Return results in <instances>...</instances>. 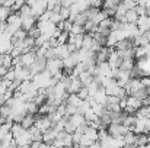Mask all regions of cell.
Returning <instances> with one entry per match:
<instances>
[{
    "label": "cell",
    "instance_id": "obj_38",
    "mask_svg": "<svg viewBox=\"0 0 150 148\" xmlns=\"http://www.w3.org/2000/svg\"><path fill=\"white\" fill-rule=\"evenodd\" d=\"M146 7H147V10H150V0H147V3H146Z\"/></svg>",
    "mask_w": 150,
    "mask_h": 148
},
{
    "label": "cell",
    "instance_id": "obj_28",
    "mask_svg": "<svg viewBox=\"0 0 150 148\" xmlns=\"http://www.w3.org/2000/svg\"><path fill=\"white\" fill-rule=\"evenodd\" d=\"M136 12H137V15H139V16H146V15L149 13L147 7H146V6H140V4H137V6H136Z\"/></svg>",
    "mask_w": 150,
    "mask_h": 148
},
{
    "label": "cell",
    "instance_id": "obj_20",
    "mask_svg": "<svg viewBox=\"0 0 150 148\" xmlns=\"http://www.w3.org/2000/svg\"><path fill=\"white\" fill-rule=\"evenodd\" d=\"M147 138H149V134H136V142L134 145L139 147V145H147Z\"/></svg>",
    "mask_w": 150,
    "mask_h": 148
},
{
    "label": "cell",
    "instance_id": "obj_13",
    "mask_svg": "<svg viewBox=\"0 0 150 148\" xmlns=\"http://www.w3.org/2000/svg\"><path fill=\"white\" fill-rule=\"evenodd\" d=\"M22 18V16H21ZM37 26V18L34 16H26V18H22V29H25L26 32L31 31L32 28Z\"/></svg>",
    "mask_w": 150,
    "mask_h": 148
},
{
    "label": "cell",
    "instance_id": "obj_6",
    "mask_svg": "<svg viewBox=\"0 0 150 148\" xmlns=\"http://www.w3.org/2000/svg\"><path fill=\"white\" fill-rule=\"evenodd\" d=\"M121 62H122V58H121L120 52L112 48L111 52H109V57H108V64L111 65L112 70H118L121 67Z\"/></svg>",
    "mask_w": 150,
    "mask_h": 148
},
{
    "label": "cell",
    "instance_id": "obj_12",
    "mask_svg": "<svg viewBox=\"0 0 150 148\" xmlns=\"http://www.w3.org/2000/svg\"><path fill=\"white\" fill-rule=\"evenodd\" d=\"M57 137H58V132L54 128H50L48 131H45L42 134V142H45V144H54V141L57 140Z\"/></svg>",
    "mask_w": 150,
    "mask_h": 148
},
{
    "label": "cell",
    "instance_id": "obj_40",
    "mask_svg": "<svg viewBox=\"0 0 150 148\" xmlns=\"http://www.w3.org/2000/svg\"><path fill=\"white\" fill-rule=\"evenodd\" d=\"M1 65H3V64H1V55H0V67H1Z\"/></svg>",
    "mask_w": 150,
    "mask_h": 148
},
{
    "label": "cell",
    "instance_id": "obj_8",
    "mask_svg": "<svg viewBox=\"0 0 150 148\" xmlns=\"http://www.w3.org/2000/svg\"><path fill=\"white\" fill-rule=\"evenodd\" d=\"M35 60H37L35 49L34 51H29V52H25V54L21 55V64H22V67H26V68H29L35 62Z\"/></svg>",
    "mask_w": 150,
    "mask_h": 148
},
{
    "label": "cell",
    "instance_id": "obj_19",
    "mask_svg": "<svg viewBox=\"0 0 150 148\" xmlns=\"http://www.w3.org/2000/svg\"><path fill=\"white\" fill-rule=\"evenodd\" d=\"M12 9L10 7H6V6H0V22H6L7 18L12 15Z\"/></svg>",
    "mask_w": 150,
    "mask_h": 148
},
{
    "label": "cell",
    "instance_id": "obj_15",
    "mask_svg": "<svg viewBox=\"0 0 150 148\" xmlns=\"http://www.w3.org/2000/svg\"><path fill=\"white\" fill-rule=\"evenodd\" d=\"M124 16H125V22L127 23H137V20H139V15L136 12V7L134 9H128Z\"/></svg>",
    "mask_w": 150,
    "mask_h": 148
},
{
    "label": "cell",
    "instance_id": "obj_11",
    "mask_svg": "<svg viewBox=\"0 0 150 148\" xmlns=\"http://www.w3.org/2000/svg\"><path fill=\"white\" fill-rule=\"evenodd\" d=\"M69 119H70V122L76 126V129H79V128H82V126L88 125V122H86L85 116H83V115H80L79 112H77V113H74L73 116H70Z\"/></svg>",
    "mask_w": 150,
    "mask_h": 148
},
{
    "label": "cell",
    "instance_id": "obj_17",
    "mask_svg": "<svg viewBox=\"0 0 150 148\" xmlns=\"http://www.w3.org/2000/svg\"><path fill=\"white\" fill-rule=\"evenodd\" d=\"M28 129H25L23 126H22V123H13L12 125V129H10V132L13 134V137H15V140L18 138V137H21L23 132H26Z\"/></svg>",
    "mask_w": 150,
    "mask_h": 148
},
{
    "label": "cell",
    "instance_id": "obj_5",
    "mask_svg": "<svg viewBox=\"0 0 150 148\" xmlns=\"http://www.w3.org/2000/svg\"><path fill=\"white\" fill-rule=\"evenodd\" d=\"M52 126H54V125H52V122H51L48 115H40V116L37 118V121H35V128H38L42 134H44L45 131H48L50 128H52Z\"/></svg>",
    "mask_w": 150,
    "mask_h": 148
},
{
    "label": "cell",
    "instance_id": "obj_4",
    "mask_svg": "<svg viewBox=\"0 0 150 148\" xmlns=\"http://www.w3.org/2000/svg\"><path fill=\"white\" fill-rule=\"evenodd\" d=\"M142 106H143V100L134 97V96H127V107H125L124 112H127L130 115H134Z\"/></svg>",
    "mask_w": 150,
    "mask_h": 148
},
{
    "label": "cell",
    "instance_id": "obj_22",
    "mask_svg": "<svg viewBox=\"0 0 150 148\" xmlns=\"http://www.w3.org/2000/svg\"><path fill=\"white\" fill-rule=\"evenodd\" d=\"M66 103H67V105H71V106L79 107V105L82 103V99L79 97L77 95H69V97H67V100H66Z\"/></svg>",
    "mask_w": 150,
    "mask_h": 148
},
{
    "label": "cell",
    "instance_id": "obj_7",
    "mask_svg": "<svg viewBox=\"0 0 150 148\" xmlns=\"http://www.w3.org/2000/svg\"><path fill=\"white\" fill-rule=\"evenodd\" d=\"M143 87H144V84H143V81H142L140 79H131V80L128 81V84L125 86V90H127L128 96H131V95L137 93L139 90H142Z\"/></svg>",
    "mask_w": 150,
    "mask_h": 148
},
{
    "label": "cell",
    "instance_id": "obj_35",
    "mask_svg": "<svg viewBox=\"0 0 150 148\" xmlns=\"http://www.w3.org/2000/svg\"><path fill=\"white\" fill-rule=\"evenodd\" d=\"M137 1V4H140V6H146V3H147V0H136Z\"/></svg>",
    "mask_w": 150,
    "mask_h": 148
},
{
    "label": "cell",
    "instance_id": "obj_23",
    "mask_svg": "<svg viewBox=\"0 0 150 148\" xmlns=\"http://www.w3.org/2000/svg\"><path fill=\"white\" fill-rule=\"evenodd\" d=\"M85 26H80V25H74L73 23V28L70 31V35H85Z\"/></svg>",
    "mask_w": 150,
    "mask_h": 148
},
{
    "label": "cell",
    "instance_id": "obj_18",
    "mask_svg": "<svg viewBox=\"0 0 150 148\" xmlns=\"http://www.w3.org/2000/svg\"><path fill=\"white\" fill-rule=\"evenodd\" d=\"M134 67H136V64H134V60H122V62H121V67H120V70L131 73V71L134 70Z\"/></svg>",
    "mask_w": 150,
    "mask_h": 148
},
{
    "label": "cell",
    "instance_id": "obj_16",
    "mask_svg": "<svg viewBox=\"0 0 150 148\" xmlns=\"http://www.w3.org/2000/svg\"><path fill=\"white\" fill-rule=\"evenodd\" d=\"M79 79H80V81L83 83V86H89L92 81H93V74L91 73V71H85V73H82L80 76H79Z\"/></svg>",
    "mask_w": 150,
    "mask_h": 148
},
{
    "label": "cell",
    "instance_id": "obj_26",
    "mask_svg": "<svg viewBox=\"0 0 150 148\" xmlns=\"http://www.w3.org/2000/svg\"><path fill=\"white\" fill-rule=\"evenodd\" d=\"M93 142H95V141H92V140H91V138H88L86 135H82V140H80L79 145H80V147H83V148H88V147H91Z\"/></svg>",
    "mask_w": 150,
    "mask_h": 148
},
{
    "label": "cell",
    "instance_id": "obj_14",
    "mask_svg": "<svg viewBox=\"0 0 150 148\" xmlns=\"http://www.w3.org/2000/svg\"><path fill=\"white\" fill-rule=\"evenodd\" d=\"M35 121H37V116L32 115V113H28V115H25V118L22 119L21 123H22V126L25 129H31V128L35 126Z\"/></svg>",
    "mask_w": 150,
    "mask_h": 148
},
{
    "label": "cell",
    "instance_id": "obj_2",
    "mask_svg": "<svg viewBox=\"0 0 150 148\" xmlns=\"http://www.w3.org/2000/svg\"><path fill=\"white\" fill-rule=\"evenodd\" d=\"M128 131H131V129L127 128V126L122 125V123H111V125L108 126V134H109L111 137H114V138H122Z\"/></svg>",
    "mask_w": 150,
    "mask_h": 148
},
{
    "label": "cell",
    "instance_id": "obj_3",
    "mask_svg": "<svg viewBox=\"0 0 150 148\" xmlns=\"http://www.w3.org/2000/svg\"><path fill=\"white\" fill-rule=\"evenodd\" d=\"M63 68H64L63 60H60V58H52V60H47V67H45V70H47V71L50 73L52 77H54L55 74L61 73V71H63Z\"/></svg>",
    "mask_w": 150,
    "mask_h": 148
},
{
    "label": "cell",
    "instance_id": "obj_24",
    "mask_svg": "<svg viewBox=\"0 0 150 148\" xmlns=\"http://www.w3.org/2000/svg\"><path fill=\"white\" fill-rule=\"evenodd\" d=\"M122 138H124V142H125V144H133V145H134V142H136V134H134L133 131H128Z\"/></svg>",
    "mask_w": 150,
    "mask_h": 148
},
{
    "label": "cell",
    "instance_id": "obj_41",
    "mask_svg": "<svg viewBox=\"0 0 150 148\" xmlns=\"http://www.w3.org/2000/svg\"><path fill=\"white\" fill-rule=\"evenodd\" d=\"M63 148H70V147H63Z\"/></svg>",
    "mask_w": 150,
    "mask_h": 148
},
{
    "label": "cell",
    "instance_id": "obj_42",
    "mask_svg": "<svg viewBox=\"0 0 150 148\" xmlns=\"http://www.w3.org/2000/svg\"><path fill=\"white\" fill-rule=\"evenodd\" d=\"M0 145H1V142H0Z\"/></svg>",
    "mask_w": 150,
    "mask_h": 148
},
{
    "label": "cell",
    "instance_id": "obj_21",
    "mask_svg": "<svg viewBox=\"0 0 150 148\" xmlns=\"http://www.w3.org/2000/svg\"><path fill=\"white\" fill-rule=\"evenodd\" d=\"M122 0H103V10H109V9H117V6L121 3Z\"/></svg>",
    "mask_w": 150,
    "mask_h": 148
},
{
    "label": "cell",
    "instance_id": "obj_36",
    "mask_svg": "<svg viewBox=\"0 0 150 148\" xmlns=\"http://www.w3.org/2000/svg\"><path fill=\"white\" fill-rule=\"evenodd\" d=\"M144 48H146V51H147V55H150V42L146 45V47H144Z\"/></svg>",
    "mask_w": 150,
    "mask_h": 148
},
{
    "label": "cell",
    "instance_id": "obj_31",
    "mask_svg": "<svg viewBox=\"0 0 150 148\" xmlns=\"http://www.w3.org/2000/svg\"><path fill=\"white\" fill-rule=\"evenodd\" d=\"M74 1H76V0H60L61 6H64V7H70V6H71Z\"/></svg>",
    "mask_w": 150,
    "mask_h": 148
},
{
    "label": "cell",
    "instance_id": "obj_27",
    "mask_svg": "<svg viewBox=\"0 0 150 148\" xmlns=\"http://www.w3.org/2000/svg\"><path fill=\"white\" fill-rule=\"evenodd\" d=\"M77 96L82 99V100H86V99L89 97V89L86 87V86H83L80 90H79V93H77Z\"/></svg>",
    "mask_w": 150,
    "mask_h": 148
},
{
    "label": "cell",
    "instance_id": "obj_1",
    "mask_svg": "<svg viewBox=\"0 0 150 148\" xmlns=\"http://www.w3.org/2000/svg\"><path fill=\"white\" fill-rule=\"evenodd\" d=\"M66 84H67V92L70 95H77L79 90L83 87V83L80 81V79L77 76H67L66 77Z\"/></svg>",
    "mask_w": 150,
    "mask_h": 148
},
{
    "label": "cell",
    "instance_id": "obj_9",
    "mask_svg": "<svg viewBox=\"0 0 150 148\" xmlns=\"http://www.w3.org/2000/svg\"><path fill=\"white\" fill-rule=\"evenodd\" d=\"M15 141H16V145H19V147H31L32 142H34V138H32V135H31V131L28 129V131L23 132L21 137H18Z\"/></svg>",
    "mask_w": 150,
    "mask_h": 148
},
{
    "label": "cell",
    "instance_id": "obj_30",
    "mask_svg": "<svg viewBox=\"0 0 150 148\" xmlns=\"http://www.w3.org/2000/svg\"><path fill=\"white\" fill-rule=\"evenodd\" d=\"M89 4L91 7H99L103 4V0H89Z\"/></svg>",
    "mask_w": 150,
    "mask_h": 148
},
{
    "label": "cell",
    "instance_id": "obj_33",
    "mask_svg": "<svg viewBox=\"0 0 150 148\" xmlns=\"http://www.w3.org/2000/svg\"><path fill=\"white\" fill-rule=\"evenodd\" d=\"M142 81H143V84H144L146 87H150V77H146V79H143Z\"/></svg>",
    "mask_w": 150,
    "mask_h": 148
},
{
    "label": "cell",
    "instance_id": "obj_29",
    "mask_svg": "<svg viewBox=\"0 0 150 148\" xmlns=\"http://www.w3.org/2000/svg\"><path fill=\"white\" fill-rule=\"evenodd\" d=\"M74 113H77V107L66 103V115H67V116H73Z\"/></svg>",
    "mask_w": 150,
    "mask_h": 148
},
{
    "label": "cell",
    "instance_id": "obj_10",
    "mask_svg": "<svg viewBox=\"0 0 150 148\" xmlns=\"http://www.w3.org/2000/svg\"><path fill=\"white\" fill-rule=\"evenodd\" d=\"M54 48V55H55V58H60V60H64V58H67L71 52L69 51V47H67V44H64V45H57V47H52Z\"/></svg>",
    "mask_w": 150,
    "mask_h": 148
},
{
    "label": "cell",
    "instance_id": "obj_25",
    "mask_svg": "<svg viewBox=\"0 0 150 148\" xmlns=\"http://www.w3.org/2000/svg\"><path fill=\"white\" fill-rule=\"evenodd\" d=\"M134 52H136V58L137 60H142L144 57H147V51L144 47H136L134 48Z\"/></svg>",
    "mask_w": 150,
    "mask_h": 148
},
{
    "label": "cell",
    "instance_id": "obj_34",
    "mask_svg": "<svg viewBox=\"0 0 150 148\" xmlns=\"http://www.w3.org/2000/svg\"><path fill=\"white\" fill-rule=\"evenodd\" d=\"M88 148H102V145H100V142L99 141H96V142H93L91 147H88Z\"/></svg>",
    "mask_w": 150,
    "mask_h": 148
},
{
    "label": "cell",
    "instance_id": "obj_37",
    "mask_svg": "<svg viewBox=\"0 0 150 148\" xmlns=\"http://www.w3.org/2000/svg\"><path fill=\"white\" fill-rule=\"evenodd\" d=\"M144 35H146V38L149 39V42H150V29L147 31V32H146V34H144Z\"/></svg>",
    "mask_w": 150,
    "mask_h": 148
},
{
    "label": "cell",
    "instance_id": "obj_39",
    "mask_svg": "<svg viewBox=\"0 0 150 148\" xmlns=\"http://www.w3.org/2000/svg\"><path fill=\"white\" fill-rule=\"evenodd\" d=\"M136 148H149V145H139V147H136Z\"/></svg>",
    "mask_w": 150,
    "mask_h": 148
},
{
    "label": "cell",
    "instance_id": "obj_32",
    "mask_svg": "<svg viewBox=\"0 0 150 148\" xmlns=\"http://www.w3.org/2000/svg\"><path fill=\"white\" fill-rule=\"evenodd\" d=\"M120 107H121V110H125V107H127V97L120 100Z\"/></svg>",
    "mask_w": 150,
    "mask_h": 148
}]
</instances>
